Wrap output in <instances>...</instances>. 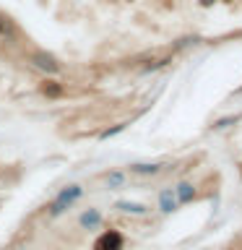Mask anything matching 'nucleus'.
<instances>
[{"label": "nucleus", "mask_w": 242, "mask_h": 250, "mask_svg": "<svg viewBox=\"0 0 242 250\" xmlns=\"http://www.w3.org/2000/svg\"><path fill=\"white\" fill-rule=\"evenodd\" d=\"M122 183H125L122 172H112V175H107V185L109 188H122Z\"/></svg>", "instance_id": "9"}, {"label": "nucleus", "mask_w": 242, "mask_h": 250, "mask_svg": "<svg viewBox=\"0 0 242 250\" xmlns=\"http://www.w3.org/2000/svg\"><path fill=\"white\" fill-rule=\"evenodd\" d=\"M60 86L58 83H44V94H47V97H60Z\"/></svg>", "instance_id": "10"}, {"label": "nucleus", "mask_w": 242, "mask_h": 250, "mask_svg": "<svg viewBox=\"0 0 242 250\" xmlns=\"http://www.w3.org/2000/svg\"><path fill=\"white\" fill-rule=\"evenodd\" d=\"M161 169V164H133L130 172L133 175H156Z\"/></svg>", "instance_id": "8"}, {"label": "nucleus", "mask_w": 242, "mask_h": 250, "mask_svg": "<svg viewBox=\"0 0 242 250\" xmlns=\"http://www.w3.org/2000/svg\"><path fill=\"white\" fill-rule=\"evenodd\" d=\"M177 206H180V203H177L175 188H164V190L159 193V208H161V214H172Z\"/></svg>", "instance_id": "3"}, {"label": "nucleus", "mask_w": 242, "mask_h": 250, "mask_svg": "<svg viewBox=\"0 0 242 250\" xmlns=\"http://www.w3.org/2000/svg\"><path fill=\"white\" fill-rule=\"evenodd\" d=\"M0 31H3V23H0Z\"/></svg>", "instance_id": "13"}, {"label": "nucleus", "mask_w": 242, "mask_h": 250, "mask_svg": "<svg viewBox=\"0 0 242 250\" xmlns=\"http://www.w3.org/2000/svg\"><path fill=\"white\" fill-rule=\"evenodd\" d=\"M115 208H117V211H125V214H136V216L148 214V208L143 206V203H133V201H117Z\"/></svg>", "instance_id": "6"}, {"label": "nucleus", "mask_w": 242, "mask_h": 250, "mask_svg": "<svg viewBox=\"0 0 242 250\" xmlns=\"http://www.w3.org/2000/svg\"><path fill=\"white\" fill-rule=\"evenodd\" d=\"M175 195H177V203H190L195 198V190H193L190 183H180L175 188Z\"/></svg>", "instance_id": "7"}, {"label": "nucleus", "mask_w": 242, "mask_h": 250, "mask_svg": "<svg viewBox=\"0 0 242 250\" xmlns=\"http://www.w3.org/2000/svg\"><path fill=\"white\" fill-rule=\"evenodd\" d=\"M237 120H240L237 115H234V117H224V120H219V123L214 125V128H226V125H232V123H237Z\"/></svg>", "instance_id": "11"}, {"label": "nucleus", "mask_w": 242, "mask_h": 250, "mask_svg": "<svg viewBox=\"0 0 242 250\" xmlns=\"http://www.w3.org/2000/svg\"><path fill=\"white\" fill-rule=\"evenodd\" d=\"M122 245H125L122 234L115 232V229H109L104 234H99V240L94 242V250H122Z\"/></svg>", "instance_id": "2"}, {"label": "nucleus", "mask_w": 242, "mask_h": 250, "mask_svg": "<svg viewBox=\"0 0 242 250\" xmlns=\"http://www.w3.org/2000/svg\"><path fill=\"white\" fill-rule=\"evenodd\" d=\"M81 195H83V188H81V185H68V188H62L60 195L52 201L50 214H52V216H60L62 211H65L68 206H73V203H76L78 198H81Z\"/></svg>", "instance_id": "1"}, {"label": "nucleus", "mask_w": 242, "mask_h": 250, "mask_svg": "<svg viewBox=\"0 0 242 250\" xmlns=\"http://www.w3.org/2000/svg\"><path fill=\"white\" fill-rule=\"evenodd\" d=\"M78 222H81L83 229H97V227L101 224V214H99L97 208H89V211H83V214H81Z\"/></svg>", "instance_id": "5"}, {"label": "nucleus", "mask_w": 242, "mask_h": 250, "mask_svg": "<svg viewBox=\"0 0 242 250\" xmlns=\"http://www.w3.org/2000/svg\"><path fill=\"white\" fill-rule=\"evenodd\" d=\"M31 60H34V65H37V68H42V70H47V73H58V70H60V65H58V60H55L52 55L37 52V55H34V58H31Z\"/></svg>", "instance_id": "4"}, {"label": "nucleus", "mask_w": 242, "mask_h": 250, "mask_svg": "<svg viewBox=\"0 0 242 250\" xmlns=\"http://www.w3.org/2000/svg\"><path fill=\"white\" fill-rule=\"evenodd\" d=\"M122 128H125V125H117V128H112V130H104V133H101V141L109 138V136H115V133H120Z\"/></svg>", "instance_id": "12"}]
</instances>
